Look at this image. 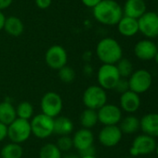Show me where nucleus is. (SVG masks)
Returning <instances> with one entry per match:
<instances>
[{"instance_id":"35","label":"nucleus","mask_w":158,"mask_h":158,"mask_svg":"<svg viewBox=\"0 0 158 158\" xmlns=\"http://www.w3.org/2000/svg\"><path fill=\"white\" fill-rule=\"evenodd\" d=\"M101 1L102 0H81V2L83 3V5H85L87 7H89V8H93Z\"/></svg>"},{"instance_id":"46","label":"nucleus","mask_w":158,"mask_h":158,"mask_svg":"<svg viewBox=\"0 0 158 158\" xmlns=\"http://www.w3.org/2000/svg\"><path fill=\"white\" fill-rule=\"evenodd\" d=\"M155 1H158V0H155Z\"/></svg>"},{"instance_id":"23","label":"nucleus","mask_w":158,"mask_h":158,"mask_svg":"<svg viewBox=\"0 0 158 158\" xmlns=\"http://www.w3.org/2000/svg\"><path fill=\"white\" fill-rule=\"evenodd\" d=\"M118 127L123 134H134L140 130V119L131 114L128 115L122 118Z\"/></svg>"},{"instance_id":"13","label":"nucleus","mask_w":158,"mask_h":158,"mask_svg":"<svg viewBox=\"0 0 158 158\" xmlns=\"http://www.w3.org/2000/svg\"><path fill=\"white\" fill-rule=\"evenodd\" d=\"M123 133L118 125L104 126L99 133V142L105 147H115L122 140Z\"/></svg>"},{"instance_id":"5","label":"nucleus","mask_w":158,"mask_h":158,"mask_svg":"<svg viewBox=\"0 0 158 158\" xmlns=\"http://www.w3.org/2000/svg\"><path fill=\"white\" fill-rule=\"evenodd\" d=\"M31 135L32 130L29 120L17 118L11 124L7 126V137L11 143L20 144L26 142Z\"/></svg>"},{"instance_id":"43","label":"nucleus","mask_w":158,"mask_h":158,"mask_svg":"<svg viewBox=\"0 0 158 158\" xmlns=\"http://www.w3.org/2000/svg\"><path fill=\"white\" fill-rule=\"evenodd\" d=\"M123 158H134V157H132V156H126V157H123Z\"/></svg>"},{"instance_id":"41","label":"nucleus","mask_w":158,"mask_h":158,"mask_svg":"<svg viewBox=\"0 0 158 158\" xmlns=\"http://www.w3.org/2000/svg\"><path fill=\"white\" fill-rule=\"evenodd\" d=\"M155 152H156V156H158V143H156V150H155Z\"/></svg>"},{"instance_id":"22","label":"nucleus","mask_w":158,"mask_h":158,"mask_svg":"<svg viewBox=\"0 0 158 158\" xmlns=\"http://www.w3.org/2000/svg\"><path fill=\"white\" fill-rule=\"evenodd\" d=\"M17 118L16 108L9 101L0 103V122L8 126Z\"/></svg>"},{"instance_id":"29","label":"nucleus","mask_w":158,"mask_h":158,"mask_svg":"<svg viewBox=\"0 0 158 158\" xmlns=\"http://www.w3.org/2000/svg\"><path fill=\"white\" fill-rule=\"evenodd\" d=\"M58 76L62 82L71 83L75 79V71L72 67L66 65L58 70Z\"/></svg>"},{"instance_id":"27","label":"nucleus","mask_w":158,"mask_h":158,"mask_svg":"<svg viewBox=\"0 0 158 158\" xmlns=\"http://www.w3.org/2000/svg\"><path fill=\"white\" fill-rule=\"evenodd\" d=\"M116 69L121 78L129 79V77L133 73V65L131 61L128 58L122 57L116 64Z\"/></svg>"},{"instance_id":"38","label":"nucleus","mask_w":158,"mask_h":158,"mask_svg":"<svg viewBox=\"0 0 158 158\" xmlns=\"http://www.w3.org/2000/svg\"><path fill=\"white\" fill-rule=\"evenodd\" d=\"M85 72L87 74H91L92 73V68L90 65H86L85 66Z\"/></svg>"},{"instance_id":"24","label":"nucleus","mask_w":158,"mask_h":158,"mask_svg":"<svg viewBox=\"0 0 158 158\" xmlns=\"http://www.w3.org/2000/svg\"><path fill=\"white\" fill-rule=\"evenodd\" d=\"M80 124L84 129L90 130L99 122L97 110L86 108L80 115Z\"/></svg>"},{"instance_id":"42","label":"nucleus","mask_w":158,"mask_h":158,"mask_svg":"<svg viewBox=\"0 0 158 158\" xmlns=\"http://www.w3.org/2000/svg\"><path fill=\"white\" fill-rule=\"evenodd\" d=\"M80 158H99V157H97L96 156H85V157H80Z\"/></svg>"},{"instance_id":"16","label":"nucleus","mask_w":158,"mask_h":158,"mask_svg":"<svg viewBox=\"0 0 158 158\" xmlns=\"http://www.w3.org/2000/svg\"><path fill=\"white\" fill-rule=\"evenodd\" d=\"M72 139H73L74 147L78 152H81L90 146H93V143H94L93 132L90 130L84 129V128L78 130L74 134Z\"/></svg>"},{"instance_id":"17","label":"nucleus","mask_w":158,"mask_h":158,"mask_svg":"<svg viewBox=\"0 0 158 158\" xmlns=\"http://www.w3.org/2000/svg\"><path fill=\"white\" fill-rule=\"evenodd\" d=\"M140 130L148 136L158 138V113H148L140 119Z\"/></svg>"},{"instance_id":"39","label":"nucleus","mask_w":158,"mask_h":158,"mask_svg":"<svg viewBox=\"0 0 158 158\" xmlns=\"http://www.w3.org/2000/svg\"><path fill=\"white\" fill-rule=\"evenodd\" d=\"M63 158H80V157H79V156H75V155L71 154V155H67V156H65Z\"/></svg>"},{"instance_id":"20","label":"nucleus","mask_w":158,"mask_h":158,"mask_svg":"<svg viewBox=\"0 0 158 158\" xmlns=\"http://www.w3.org/2000/svg\"><path fill=\"white\" fill-rule=\"evenodd\" d=\"M3 30L10 36L19 37L24 31V24L20 18L16 16H10L6 18Z\"/></svg>"},{"instance_id":"8","label":"nucleus","mask_w":158,"mask_h":158,"mask_svg":"<svg viewBox=\"0 0 158 158\" xmlns=\"http://www.w3.org/2000/svg\"><path fill=\"white\" fill-rule=\"evenodd\" d=\"M120 78L116 66L111 64H102L97 74L99 86L104 90H114Z\"/></svg>"},{"instance_id":"34","label":"nucleus","mask_w":158,"mask_h":158,"mask_svg":"<svg viewBox=\"0 0 158 158\" xmlns=\"http://www.w3.org/2000/svg\"><path fill=\"white\" fill-rule=\"evenodd\" d=\"M7 137V126L0 122V142H3Z\"/></svg>"},{"instance_id":"44","label":"nucleus","mask_w":158,"mask_h":158,"mask_svg":"<svg viewBox=\"0 0 158 158\" xmlns=\"http://www.w3.org/2000/svg\"><path fill=\"white\" fill-rule=\"evenodd\" d=\"M158 38V37H157ZM156 45H157V47H158V39H157V43H156Z\"/></svg>"},{"instance_id":"47","label":"nucleus","mask_w":158,"mask_h":158,"mask_svg":"<svg viewBox=\"0 0 158 158\" xmlns=\"http://www.w3.org/2000/svg\"><path fill=\"white\" fill-rule=\"evenodd\" d=\"M0 158H2V157H1V156H0Z\"/></svg>"},{"instance_id":"21","label":"nucleus","mask_w":158,"mask_h":158,"mask_svg":"<svg viewBox=\"0 0 158 158\" xmlns=\"http://www.w3.org/2000/svg\"><path fill=\"white\" fill-rule=\"evenodd\" d=\"M74 130L73 121L67 118L62 116H58L54 118V133L60 136L70 135Z\"/></svg>"},{"instance_id":"4","label":"nucleus","mask_w":158,"mask_h":158,"mask_svg":"<svg viewBox=\"0 0 158 158\" xmlns=\"http://www.w3.org/2000/svg\"><path fill=\"white\" fill-rule=\"evenodd\" d=\"M83 103L87 108L99 110L107 104L106 90L99 85H91L88 87L83 94Z\"/></svg>"},{"instance_id":"32","label":"nucleus","mask_w":158,"mask_h":158,"mask_svg":"<svg viewBox=\"0 0 158 158\" xmlns=\"http://www.w3.org/2000/svg\"><path fill=\"white\" fill-rule=\"evenodd\" d=\"M35 6L40 8V9H47L48 8L51 4H52V0H34Z\"/></svg>"},{"instance_id":"12","label":"nucleus","mask_w":158,"mask_h":158,"mask_svg":"<svg viewBox=\"0 0 158 158\" xmlns=\"http://www.w3.org/2000/svg\"><path fill=\"white\" fill-rule=\"evenodd\" d=\"M122 112L123 111L121 108L116 105L105 104L99 110H97L99 122L103 126L118 125L123 118Z\"/></svg>"},{"instance_id":"37","label":"nucleus","mask_w":158,"mask_h":158,"mask_svg":"<svg viewBox=\"0 0 158 158\" xmlns=\"http://www.w3.org/2000/svg\"><path fill=\"white\" fill-rule=\"evenodd\" d=\"M5 20H6V17H5V15L3 14V12L0 11V31L3 30V28H4Z\"/></svg>"},{"instance_id":"14","label":"nucleus","mask_w":158,"mask_h":158,"mask_svg":"<svg viewBox=\"0 0 158 158\" xmlns=\"http://www.w3.org/2000/svg\"><path fill=\"white\" fill-rule=\"evenodd\" d=\"M157 51L158 47L156 44L150 39L141 40L134 46V54L136 57L143 61L154 59Z\"/></svg>"},{"instance_id":"33","label":"nucleus","mask_w":158,"mask_h":158,"mask_svg":"<svg viewBox=\"0 0 158 158\" xmlns=\"http://www.w3.org/2000/svg\"><path fill=\"white\" fill-rule=\"evenodd\" d=\"M79 157H85V156H96V150H95V147L94 145L93 146H90L81 152H79Z\"/></svg>"},{"instance_id":"31","label":"nucleus","mask_w":158,"mask_h":158,"mask_svg":"<svg viewBox=\"0 0 158 158\" xmlns=\"http://www.w3.org/2000/svg\"><path fill=\"white\" fill-rule=\"evenodd\" d=\"M114 90H115L116 93L120 94H124V93L129 91V84L128 79L120 78L119 81H117V83L115 84Z\"/></svg>"},{"instance_id":"2","label":"nucleus","mask_w":158,"mask_h":158,"mask_svg":"<svg viewBox=\"0 0 158 158\" xmlns=\"http://www.w3.org/2000/svg\"><path fill=\"white\" fill-rule=\"evenodd\" d=\"M96 55L102 64L115 65L123 57V49L115 39L105 37L97 44Z\"/></svg>"},{"instance_id":"9","label":"nucleus","mask_w":158,"mask_h":158,"mask_svg":"<svg viewBox=\"0 0 158 158\" xmlns=\"http://www.w3.org/2000/svg\"><path fill=\"white\" fill-rule=\"evenodd\" d=\"M156 146V139L142 133L133 140L131 147L129 149V155L132 157H137L140 156H148L155 152Z\"/></svg>"},{"instance_id":"26","label":"nucleus","mask_w":158,"mask_h":158,"mask_svg":"<svg viewBox=\"0 0 158 158\" xmlns=\"http://www.w3.org/2000/svg\"><path fill=\"white\" fill-rule=\"evenodd\" d=\"M34 110L33 105L26 101L20 103L16 107V114L18 118L30 121V119H32V118L34 117Z\"/></svg>"},{"instance_id":"6","label":"nucleus","mask_w":158,"mask_h":158,"mask_svg":"<svg viewBox=\"0 0 158 158\" xmlns=\"http://www.w3.org/2000/svg\"><path fill=\"white\" fill-rule=\"evenodd\" d=\"M128 81L129 90L138 94H142L146 93L151 88L153 84V76L148 70L141 69L133 71Z\"/></svg>"},{"instance_id":"28","label":"nucleus","mask_w":158,"mask_h":158,"mask_svg":"<svg viewBox=\"0 0 158 158\" xmlns=\"http://www.w3.org/2000/svg\"><path fill=\"white\" fill-rule=\"evenodd\" d=\"M39 158H62L61 152L53 143H46L39 152Z\"/></svg>"},{"instance_id":"30","label":"nucleus","mask_w":158,"mask_h":158,"mask_svg":"<svg viewBox=\"0 0 158 158\" xmlns=\"http://www.w3.org/2000/svg\"><path fill=\"white\" fill-rule=\"evenodd\" d=\"M57 147L60 149L61 152H68L70 151L73 147V139L72 137H70L69 135L66 136H60L57 140V143H56Z\"/></svg>"},{"instance_id":"40","label":"nucleus","mask_w":158,"mask_h":158,"mask_svg":"<svg viewBox=\"0 0 158 158\" xmlns=\"http://www.w3.org/2000/svg\"><path fill=\"white\" fill-rule=\"evenodd\" d=\"M154 59H155L156 63L158 65V51H157V53L156 54V56H155V58H154Z\"/></svg>"},{"instance_id":"1","label":"nucleus","mask_w":158,"mask_h":158,"mask_svg":"<svg viewBox=\"0 0 158 158\" xmlns=\"http://www.w3.org/2000/svg\"><path fill=\"white\" fill-rule=\"evenodd\" d=\"M94 19L106 26L116 25L124 16L123 7L115 0H102L92 8Z\"/></svg>"},{"instance_id":"45","label":"nucleus","mask_w":158,"mask_h":158,"mask_svg":"<svg viewBox=\"0 0 158 158\" xmlns=\"http://www.w3.org/2000/svg\"><path fill=\"white\" fill-rule=\"evenodd\" d=\"M156 13H157V15H158V8H157V11H156Z\"/></svg>"},{"instance_id":"19","label":"nucleus","mask_w":158,"mask_h":158,"mask_svg":"<svg viewBox=\"0 0 158 158\" xmlns=\"http://www.w3.org/2000/svg\"><path fill=\"white\" fill-rule=\"evenodd\" d=\"M119 33L126 37H132L139 32L138 19L123 16L119 22L116 24Z\"/></svg>"},{"instance_id":"10","label":"nucleus","mask_w":158,"mask_h":158,"mask_svg":"<svg viewBox=\"0 0 158 158\" xmlns=\"http://www.w3.org/2000/svg\"><path fill=\"white\" fill-rule=\"evenodd\" d=\"M139 31L147 39L158 37V15L154 11H146L138 19Z\"/></svg>"},{"instance_id":"18","label":"nucleus","mask_w":158,"mask_h":158,"mask_svg":"<svg viewBox=\"0 0 158 158\" xmlns=\"http://www.w3.org/2000/svg\"><path fill=\"white\" fill-rule=\"evenodd\" d=\"M147 11L144 0H127L123 7L124 16L138 19Z\"/></svg>"},{"instance_id":"25","label":"nucleus","mask_w":158,"mask_h":158,"mask_svg":"<svg viewBox=\"0 0 158 158\" xmlns=\"http://www.w3.org/2000/svg\"><path fill=\"white\" fill-rule=\"evenodd\" d=\"M23 156V149L20 144L10 143L6 144L1 150L2 158H21Z\"/></svg>"},{"instance_id":"7","label":"nucleus","mask_w":158,"mask_h":158,"mask_svg":"<svg viewBox=\"0 0 158 158\" xmlns=\"http://www.w3.org/2000/svg\"><path fill=\"white\" fill-rule=\"evenodd\" d=\"M63 103L61 96L55 92L46 93L41 99V110L46 116L57 118L62 111Z\"/></svg>"},{"instance_id":"3","label":"nucleus","mask_w":158,"mask_h":158,"mask_svg":"<svg viewBox=\"0 0 158 158\" xmlns=\"http://www.w3.org/2000/svg\"><path fill=\"white\" fill-rule=\"evenodd\" d=\"M32 134L38 139H47L54 133V118L41 113L32 118Z\"/></svg>"},{"instance_id":"15","label":"nucleus","mask_w":158,"mask_h":158,"mask_svg":"<svg viewBox=\"0 0 158 158\" xmlns=\"http://www.w3.org/2000/svg\"><path fill=\"white\" fill-rule=\"evenodd\" d=\"M119 104V107L122 111L128 114H133L141 107V96L140 94L129 90L121 94Z\"/></svg>"},{"instance_id":"36","label":"nucleus","mask_w":158,"mask_h":158,"mask_svg":"<svg viewBox=\"0 0 158 158\" xmlns=\"http://www.w3.org/2000/svg\"><path fill=\"white\" fill-rule=\"evenodd\" d=\"M13 0H0V11H3L4 9H7L12 4Z\"/></svg>"},{"instance_id":"11","label":"nucleus","mask_w":158,"mask_h":158,"mask_svg":"<svg viewBox=\"0 0 158 158\" xmlns=\"http://www.w3.org/2000/svg\"><path fill=\"white\" fill-rule=\"evenodd\" d=\"M46 64L52 69L59 70L62 67L67 65L68 54L64 47L59 44L50 46L45 54Z\"/></svg>"}]
</instances>
